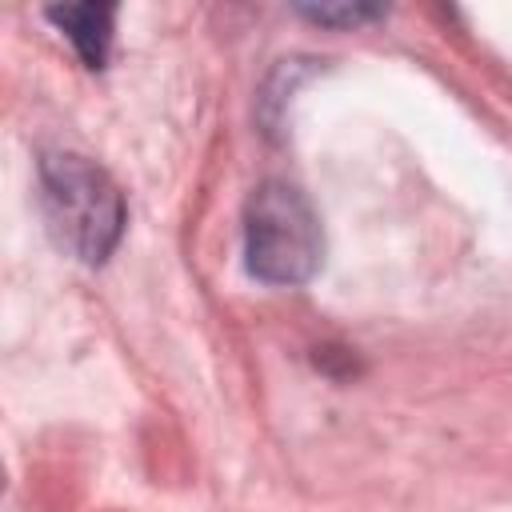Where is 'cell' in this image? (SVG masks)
Masks as SVG:
<instances>
[{
    "label": "cell",
    "instance_id": "1",
    "mask_svg": "<svg viewBox=\"0 0 512 512\" xmlns=\"http://www.w3.org/2000/svg\"><path fill=\"white\" fill-rule=\"evenodd\" d=\"M40 204L56 240L84 264H104L124 236V196L116 180L80 152L40 160Z\"/></svg>",
    "mask_w": 512,
    "mask_h": 512
},
{
    "label": "cell",
    "instance_id": "3",
    "mask_svg": "<svg viewBox=\"0 0 512 512\" xmlns=\"http://www.w3.org/2000/svg\"><path fill=\"white\" fill-rule=\"evenodd\" d=\"M76 48L84 68H104L108 48H112V24H116V4H64L44 12Z\"/></svg>",
    "mask_w": 512,
    "mask_h": 512
},
{
    "label": "cell",
    "instance_id": "4",
    "mask_svg": "<svg viewBox=\"0 0 512 512\" xmlns=\"http://www.w3.org/2000/svg\"><path fill=\"white\" fill-rule=\"evenodd\" d=\"M296 12L324 28H356V24L384 16V8H376V4H300Z\"/></svg>",
    "mask_w": 512,
    "mask_h": 512
},
{
    "label": "cell",
    "instance_id": "2",
    "mask_svg": "<svg viewBox=\"0 0 512 512\" xmlns=\"http://www.w3.org/2000/svg\"><path fill=\"white\" fill-rule=\"evenodd\" d=\"M324 256V232L312 200L288 180H264L244 204L248 276L272 288L308 284Z\"/></svg>",
    "mask_w": 512,
    "mask_h": 512
}]
</instances>
